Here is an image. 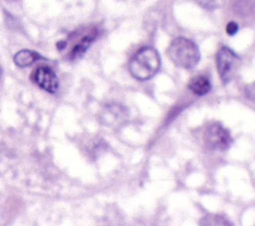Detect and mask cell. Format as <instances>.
I'll use <instances>...</instances> for the list:
<instances>
[{"label":"cell","mask_w":255,"mask_h":226,"mask_svg":"<svg viewBox=\"0 0 255 226\" xmlns=\"http://www.w3.org/2000/svg\"><path fill=\"white\" fill-rule=\"evenodd\" d=\"M99 35V30L97 27L91 26L76 32L73 37V46L69 52V59L76 60L81 58L86 51L89 49L90 45L96 40Z\"/></svg>","instance_id":"cell-5"},{"label":"cell","mask_w":255,"mask_h":226,"mask_svg":"<svg viewBox=\"0 0 255 226\" xmlns=\"http://www.w3.org/2000/svg\"><path fill=\"white\" fill-rule=\"evenodd\" d=\"M128 116V110L124 106L115 103L107 105L100 114L102 122L110 127L122 125L127 120Z\"/></svg>","instance_id":"cell-6"},{"label":"cell","mask_w":255,"mask_h":226,"mask_svg":"<svg viewBox=\"0 0 255 226\" xmlns=\"http://www.w3.org/2000/svg\"><path fill=\"white\" fill-rule=\"evenodd\" d=\"M7 1H14V0H7Z\"/></svg>","instance_id":"cell-14"},{"label":"cell","mask_w":255,"mask_h":226,"mask_svg":"<svg viewBox=\"0 0 255 226\" xmlns=\"http://www.w3.org/2000/svg\"><path fill=\"white\" fill-rule=\"evenodd\" d=\"M238 28H239L238 24L236 22H234V21H231V22H229L226 25V33L228 35H230V36H233V35H235L237 33Z\"/></svg>","instance_id":"cell-12"},{"label":"cell","mask_w":255,"mask_h":226,"mask_svg":"<svg viewBox=\"0 0 255 226\" xmlns=\"http://www.w3.org/2000/svg\"><path fill=\"white\" fill-rule=\"evenodd\" d=\"M33 81L43 90L54 94L58 91L59 80L57 75L49 67H39L33 74Z\"/></svg>","instance_id":"cell-7"},{"label":"cell","mask_w":255,"mask_h":226,"mask_svg":"<svg viewBox=\"0 0 255 226\" xmlns=\"http://www.w3.org/2000/svg\"><path fill=\"white\" fill-rule=\"evenodd\" d=\"M188 89L197 96H204L209 93L211 89V84L209 80L202 75L193 77L188 83Z\"/></svg>","instance_id":"cell-8"},{"label":"cell","mask_w":255,"mask_h":226,"mask_svg":"<svg viewBox=\"0 0 255 226\" xmlns=\"http://www.w3.org/2000/svg\"><path fill=\"white\" fill-rule=\"evenodd\" d=\"M203 140L210 149L225 150L231 145L232 136L222 124L213 122L206 127L203 133Z\"/></svg>","instance_id":"cell-4"},{"label":"cell","mask_w":255,"mask_h":226,"mask_svg":"<svg viewBox=\"0 0 255 226\" xmlns=\"http://www.w3.org/2000/svg\"><path fill=\"white\" fill-rule=\"evenodd\" d=\"M160 68V57L152 47H144L138 50L128 63L130 75L139 80L145 81L152 78Z\"/></svg>","instance_id":"cell-1"},{"label":"cell","mask_w":255,"mask_h":226,"mask_svg":"<svg viewBox=\"0 0 255 226\" xmlns=\"http://www.w3.org/2000/svg\"><path fill=\"white\" fill-rule=\"evenodd\" d=\"M40 58H41V56L34 51L21 50L14 55L13 61L16 66H18L20 68H24V67H28V66L32 65L34 62H36Z\"/></svg>","instance_id":"cell-9"},{"label":"cell","mask_w":255,"mask_h":226,"mask_svg":"<svg viewBox=\"0 0 255 226\" xmlns=\"http://www.w3.org/2000/svg\"><path fill=\"white\" fill-rule=\"evenodd\" d=\"M199 6L207 10H213L221 4V0H194Z\"/></svg>","instance_id":"cell-11"},{"label":"cell","mask_w":255,"mask_h":226,"mask_svg":"<svg viewBox=\"0 0 255 226\" xmlns=\"http://www.w3.org/2000/svg\"><path fill=\"white\" fill-rule=\"evenodd\" d=\"M198 226H232V224L223 215L209 213L199 220Z\"/></svg>","instance_id":"cell-10"},{"label":"cell","mask_w":255,"mask_h":226,"mask_svg":"<svg viewBox=\"0 0 255 226\" xmlns=\"http://www.w3.org/2000/svg\"><path fill=\"white\" fill-rule=\"evenodd\" d=\"M1 76H2V69H1V67H0V78H1Z\"/></svg>","instance_id":"cell-13"},{"label":"cell","mask_w":255,"mask_h":226,"mask_svg":"<svg viewBox=\"0 0 255 226\" xmlns=\"http://www.w3.org/2000/svg\"><path fill=\"white\" fill-rule=\"evenodd\" d=\"M167 55L175 66L183 69L194 68L200 60L197 45L185 37L173 39L167 48Z\"/></svg>","instance_id":"cell-2"},{"label":"cell","mask_w":255,"mask_h":226,"mask_svg":"<svg viewBox=\"0 0 255 226\" xmlns=\"http://www.w3.org/2000/svg\"><path fill=\"white\" fill-rule=\"evenodd\" d=\"M216 68L222 83H229L235 76L239 64V57L228 47L222 46L216 54Z\"/></svg>","instance_id":"cell-3"}]
</instances>
